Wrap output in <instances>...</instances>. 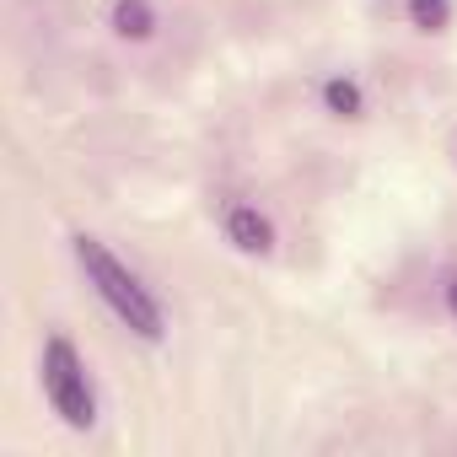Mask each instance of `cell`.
Masks as SVG:
<instances>
[{"label": "cell", "mask_w": 457, "mask_h": 457, "mask_svg": "<svg viewBox=\"0 0 457 457\" xmlns=\"http://www.w3.org/2000/svg\"><path fill=\"white\" fill-rule=\"evenodd\" d=\"M113 28H119L124 38H151L156 17H151L145 0H119V6H113Z\"/></svg>", "instance_id": "obj_4"}, {"label": "cell", "mask_w": 457, "mask_h": 457, "mask_svg": "<svg viewBox=\"0 0 457 457\" xmlns=\"http://www.w3.org/2000/svg\"><path fill=\"white\" fill-rule=\"evenodd\" d=\"M71 253H76V264H81V275H87V286L97 291V302L135 334V339H145V345H162L167 339V312H162V302H156V291L108 248V243H97V237H76L71 243Z\"/></svg>", "instance_id": "obj_1"}, {"label": "cell", "mask_w": 457, "mask_h": 457, "mask_svg": "<svg viewBox=\"0 0 457 457\" xmlns=\"http://www.w3.org/2000/svg\"><path fill=\"white\" fill-rule=\"evenodd\" d=\"M38 377H44V398H49V409H54L71 430H92V425H97V393H92L87 361H81V350H76L65 334H54V339L44 345Z\"/></svg>", "instance_id": "obj_2"}, {"label": "cell", "mask_w": 457, "mask_h": 457, "mask_svg": "<svg viewBox=\"0 0 457 457\" xmlns=\"http://www.w3.org/2000/svg\"><path fill=\"white\" fill-rule=\"evenodd\" d=\"M323 103H328V108H334L339 119H355V113H361V87H355V81H339V76H334V81L323 87Z\"/></svg>", "instance_id": "obj_6"}, {"label": "cell", "mask_w": 457, "mask_h": 457, "mask_svg": "<svg viewBox=\"0 0 457 457\" xmlns=\"http://www.w3.org/2000/svg\"><path fill=\"white\" fill-rule=\"evenodd\" d=\"M226 237H232L243 253H270L275 248V226L253 204H226Z\"/></svg>", "instance_id": "obj_3"}, {"label": "cell", "mask_w": 457, "mask_h": 457, "mask_svg": "<svg viewBox=\"0 0 457 457\" xmlns=\"http://www.w3.org/2000/svg\"><path fill=\"white\" fill-rule=\"evenodd\" d=\"M409 22L420 33H441L452 22V0H409Z\"/></svg>", "instance_id": "obj_5"}, {"label": "cell", "mask_w": 457, "mask_h": 457, "mask_svg": "<svg viewBox=\"0 0 457 457\" xmlns=\"http://www.w3.org/2000/svg\"><path fill=\"white\" fill-rule=\"evenodd\" d=\"M446 307H452V318H457V280L446 286Z\"/></svg>", "instance_id": "obj_7"}]
</instances>
